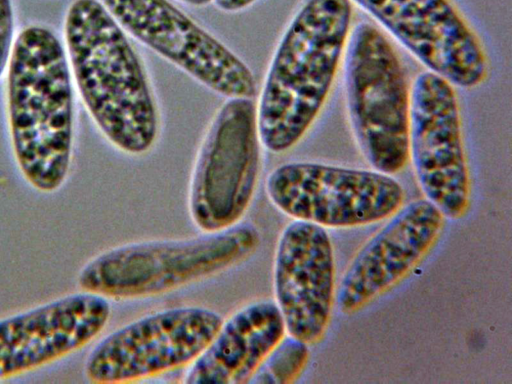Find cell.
<instances>
[{
  "mask_svg": "<svg viewBox=\"0 0 512 384\" xmlns=\"http://www.w3.org/2000/svg\"><path fill=\"white\" fill-rule=\"evenodd\" d=\"M266 193L283 214L324 228L382 221L402 207L405 197L392 175L314 162L278 166L266 179Z\"/></svg>",
  "mask_w": 512,
  "mask_h": 384,
  "instance_id": "cell-7",
  "label": "cell"
},
{
  "mask_svg": "<svg viewBox=\"0 0 512 384\" xmlns=\"http://www.w3.org/2000/svg\"><path fill=\"white\" fill-rule=\"evenodd\" d=\"M215 5L226 12H237L252 5L256 0H213Z\"/></svg>",
  "mask_w": 512,
  "mask_h": 384,
  "instance_id": "cell-18",
  "label": "cell"
},
{
  "mask_svg": "<svg viewBox=\"0 0 512 384\" xmlns=\"http://www.w3.org/2000/svg\"><path fill=\"white\" fill-rule=\"evenodd\" d=\"M308 358V345L285 335L260 365L250 383H292L305 369Z\"/></svg>",
  "mask_w": 512,
  "mask_h": 384,
  "instance_id": "cell-16",
  "label": "cell"
},
{
  "mask_svg": "<svg viewBox=\"0 0 512 384\" xmlns=\"http://www.w3.org/2000/svg\"><path fill=\"white\" fill-rule=\"evenodd\" d=\"M260 243L258 228L248 222L189 238L130 242L86 263L78 285L107 299L158 296L241 263Z\"/></svg>",
  "mask_w": 512,
  "mask_h": 384,
  "instance_id": "cell-4",
  "label": "cell"
},
{
  "mask_svg": "<svg viewBox=\"0 0 512 384\" xmlns=\"http://www.w3.org/2000/svg\"><path fill=\"white\" fill-rule=\"evenodd\" d=\"M286 335L277 304H247L223 321L204 351L190 364L187 384H244Z\"/></svg>",
  "mask_w": 512,
  "mask_h": 384,
  "instance_id": "cell-15",
  "label": "cell"
},
{
  "mask_svg": "<svg viewBox=\"0 0 512 384\" xmlns=\"http://www.w3.org/2000/svg\"><path fill=\"white\" fill-rule=\"evenodd\" d=\"M346 110L356 144L378 172L394 175L409 161L411 88L399 55L386 35L362 21L344 51Z\"/></svg>",
  "mask_w": 512,
  "mask_h": 384,
  "instance_id": "cell-5",
  "label": "cell"
},
{
  "mask_svg": "<svg viewBox=\"0 0 512 384\" xmlns=\"http://www.w3.org/2000/svg\"><path fill=\"white\" fill-rule=\"evenodd\" d=\"M123 30L210 90L253 98L250 68L168 0H99Z\"/></svg>",
  "mask_w": 512,
  "mask_h": 384,
  "instance_id": "cell-10",
  "label": "cell"
},
{
  "mask_svg": "<svg viewBox=\"0 0 512 384\" xmlns=\"http://www.w3.org/2000/svg\"><path fill=\"white\" fill-rule=\"evenodd\" d=\"M64 35L72 77L100 132L124 153L149 151L158 136V110L126 32L99 0H75Z\"/></svg>",
  "mask_w": 512,
  "mask_h": 384,
  "instance_id": "cell-1",
  "label": "cell"
},
{
  "mask_svg": "<svg viewBox=\"0 0 512 384\" xmlns=\"http://www.w3.org/2000/svg\"><path fill=\"white\" fill-rule=\"evenodd\" d=\"M273 286L286 333L307 345L318 343L328 328L335 301L333 247L324 227L293 220L282 230Z\"/></svg>",
  "mask_w": 512,
  "mask_h": 384,
  "instance_id": "cell-12",
  "label": "cell"
},
{
  "mask_svg": "<svg viewBox=\"0 0 512 384\" xmlns=\"http://www.w3.org/2000/svg\"><path fill=\"white\" fill-rule=\"evenodd\" d=\"M350 0H307L271 59L257 120L262 145L273 153L294 147L320 114L351 31Z\"/></svg>",
  "mask_w": 512,
  "mask_h": 384,
  "instance_id": "cell-3",
  "label": "cell"
},
{
  "mask_svg": "<svg viewBox=\"0 0 512 384\" xmlns=\"http://www.w3.org/2000/svg\"><path fill=\"white\" fill-rule=\"evenodd\" d=\"M110 314L107 298L82 291L0 319V381L83 348L102 332Z\"/></svg>",
  "mask_w": 512,
  "mask_h": 384,
  "instance_id": "cell-14",
  "label": "cell"
},
{
  "mask_svg": "<svg viewBox=\"0 0 512 384\" xmlns=\"http://www.w3.org/2000/svg\"><path fill=\"white\" fill-rule=\"evenodd\" d=\"M14 14L10 0H0V77L5 72L13 49Z\"/></svg>",
  "mask_w": 512,
  "mask_h": 384,
  "instance_id": "cell-17",
  "label": "cell"
},
{
  "mask_svg": "<svg viewBox=\"0 0 512 384\" xmlns=\"http://www.w3.org/2000/svg\"><path fill=\"white\" fill-rule=\"evenodd\" d=\"M356 253L336 292L344 315L365 308L406 278L440 236L445 217L427 199L401 207Z\"/></svg>",
  "mask_w": 512,
  "mask_h": 384,
  "instance_id": "cell-13",
  "label": "cell"
},
{
  "mask_svg": "<svg viewBox=\"0 0 512 384\" xmlns=\"http://www.w3.org/2000/svg\"><path fill=\"white\" fill-rule=\"evenodd\" d=\"M389 32L429 71L472 89L488 74L483 46L448 0H350Z\"/></svg>",
  "mask_w": 512,
  "mask_h": 384,
  "instance_id": "cell-11",
  "label": "cell"
},
{
  "mask_svg": "<svg viewBox=\"0 0 512 384\" xmlns=\"http://www.w3.org/2000/svg\"><path fill=\"white\" fill-rule=\"evenodd\" d=\"M222 322L217 312L197 306L145 315L99 341L87 357L85 375L98 384L129 383L190 365Z\"/></svg>",
  "mask_w": 512,
  "mask_h": 384,
  "instance_id": "cell-8",
  "label": "cell"
},
{
  "mask_svg": "<svg viewBox=\"0 0 512 384\" xmlns=\"http://www.w3.org/2000/svg\"><path fill=\"white\" fill-rule=\"evenodd\" d=\"M440 75L425 71L410 94L409 160L425 199L445 218L464 217L471 180L457 95Z\"/></svg>",
  "mask_w": 512,
  "mask_h": 384,
  "instance_id": "cell-9",
  "label": "cell"
},
{
  "mask_svg": "<svg viewBox=\"0 0 512 384\" xmlns=\"http://www.w3.org/2000/svg\"><path fill=\"white\" fill-rule=\"evenodd\" d=\"M183 2L193 6H205L213 0H182Z\"/></svg>",
  "mask_w": 512,
  "mask_h": 384,
  "instance_id": "cell-19",
  "label": "cell"
},
{
  "mask_svg": "<svg viewBox=\"0 0 512 384\" xmlns=\"http://www.w3.org/2000/svg\"><path fill=\"white\" fill-rule=\"evenodd\" d=\"M261 144L253 98L229 97L206 130L190 179L189 214L204 233L242 219L259 180Z\"/></svg>",
  "mask_w": 512,
  "mask_h": 384,
  "instance_id": "cell-6",
  "label": "cell"
},
{
  "mask_svg": "<svg viewBox=\"0 0 512 384\" xmlns=\"http://www.w3.org/2000/svg\"><path fill=\"white\" fill-rule=\"evenodd\" d=\"M7 73V114L14 158L25 180L51 193L68 175L74 95L68 57L48 28L31 25L14 42Z\"/></svg>",
  "mask_w": 512,
  "mask_h": 384,
  "instance_id": "cell-2",
  "label": "cell"
}]
</instances>
